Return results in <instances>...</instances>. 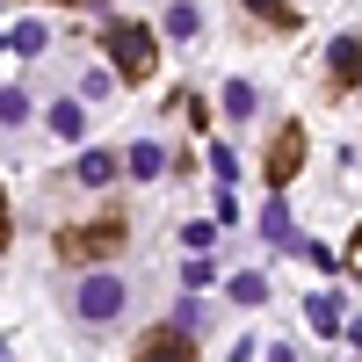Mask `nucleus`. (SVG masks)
Segmentation results:
<instances>
[{
  "label": "nucleus",
  "mask_w": 362,
  "mask_h": 362,
  "mask_svg": "<svg viewBox=\"0 0 362 362\" xmlns=\"http://www.w3.org/2000/svg\"><path fill=\"white\" fill-rule=\"evenodd\" d=\"M124 305H131V290H124L116 268H87L80 290H73V312H80L87 326H116V319H124Z\"/></svg>",
  "instance_id": "obj_1"
},
{
  "label": "nucleus",
  "mask_w": 362,
  "mask_h": 362,
  "mask_svg": "<svg viewBox=\"0 0 362 362\" xmlns=\"http://www.w3.org/2000/svg\"><path fill=\"white\" fill-rule=\"evenodd\" d=\"M102 44H109V58H116V73H124V80H145V73H153V29H145V22H109Z\"/></svg>",
  "instance_id": "obj_2"
},
{
  "label": "nucleus",
  "mask_w": 362,
  "mask_h": 362,
  "mask_svg": "<svg viewBox=\"0 0 362 362\" xmlns=\"http://www.w3.org/2000/svg\"><path fill=\"white\" fill-rule=\"evenodd\" d=\"M305 319H312V334H326V341H334L341 326H348V305H341V290H312V297H305Z\"/></svg>",
  "instance_id": "obj_3"
},
{
  "label": "nucleus",
  "mask_w": 362,
  "mask_h": 362,
  "mask_svg": "<svg viewBox=\"0 0 362 362\" xmlns=\"http://www.w3.org/2000/svg\"><path fill=\"white\" fill-rule=\"evenodd\" d=\"M297 160H305V131L290 124V131L276 138V153H268V189H283V181L297 174Z\"/></svg>",
  "instance_id": "obj_4"
},
{
  "label": "nucleus",
  "mask_w": 362,
  "mask_h": 362,
  "mask_svg": "<svg viewBox=\"0 0 362 362\" xmlns=\"http://www.w3.org/2000/svg\"><path fill=\"white\" fill-rule=\"evenodd\" d=\"M116 239H124L116 225H87V232H66V247H58V254H66V261H87V254H116Z\"/></svg>",
  "instance_id": "obj_5"
},
{
  "label": "nucleus",
  "mask_w": 362,
  "mask_h": 362,
  "mask_svg": "<svg viewBox=\"0 0 362 362\" xmlns=\"http://www.w3.org/2000/svg\"><path fill=\"white\" fill-rule=\"evenodd\" d=\"M326 73H334V80H362V37H334V51H326Z\"/></svg>",
  "instance_id": "obj_6"
},
{
  "label": "nucleus",
  "mask_w": 362,
  "mask_h": 362,
  "mask_svg": "<svg viewBox=\"0 0 362 362\" xmlns=\"http://www.w3.org/2000/svg\"><path fill=\"white\" fill-rule=\"evenodd\" d=\"M196 29H203V8H196V0H174V8H167V37H174V44H189Z\"/></svg>",
  "instance_id": "obj_7"
},
{
  "label": "nucleus",
  "mask_w": 362,
  "mask_h": 362,
  "mask_svg": "<svg viewBox=\"0 0 362 362\" xmlns=\"http://www.w3.org/2000/svg\"><path fill=\"white\" fill-rule=\"evenodd\" d=\"M261 239H268V247H297V225H290V210H283V196L268 203V218H261Z\"/></svg>",
  "instance_id": "obj_8"
},
{
  "label": "nucleus",
  "mask_w": 362,
  "mask_h": 362,
  "mask_svg": "<svg viewBox=\"0 0 362 362\" xmlns=\"http://www.w3.org/2000/svg\"><path fill=\"white\" fill-rule=\"evenodd\" d=\"M138 362H196V355H189V334H181V326H174V334H160V341L145 348Z\"/></svg>",
  "instance_id": "obj_9"
},
{
  "label": "nucleus",
  "mask_w": 362,
  "mask_h": 362,
  "mask_svg": "<svg viewBox=\"0 0 362 362\" xmlns=\"http://www.w3.org/2000/svg\"><path fill=\"white\" fill-rule=\"evenodd\" d=\"M87 189H102V181H116V153H80V167H73Z\"/></svg>",
  "instance_id": "obj_10"
},
{
  "label": "nucleus",
  "mask_w": 362,
  "mask_h": 362,
  "mask_svg": "<svg viewBox=\"0 0 362 362\" xmlns=\"http://www.w3.org/2000/svg\"><path fill=\"white\" fill-rule=\"evenodd\" d=\"M51 131H58V138H80V131H87V109H80V102H51Z\"/></svg>",
  "instance_id": "obj_11"
},
{
  "label": "nucleus",
  "mask_w": 362,
  "mask_h": 362,
  "mask_svg": "<svg viewBox=\"0 0 362 362\" xmlns=\"http://www.w3.org/2000/svg\"><path fill=\"white\" fill-rule=\"evenodd\" d=\"M124 167H131L138 181H153V174L167 167V153H160V145H153V138H145V145H131V160H124Z\"/></svg>",
  "instance_id": "obj_12"
},
{
  "label": "nucleus",
  "mask_w": 362,
  "mask_h": 362,
  "mask_svg": "<svg viewBox=\"0 0 362 362\" xmlns=\"http://www.w3.org/2000/svg\"><path fill=\"white\" fill-rule=\"evenodd\" d=\"M232 305H268V276H232Z\"/></svg>",
  "instance_id": "obj_13"
},
{
  "label": "nucleus",
  "mask_w": 362,
  "mask_h": 362,
  "mask_svg": "<svg viewBox=\"0 0 362 362\" xmlns=\"http://www.w3.org/2000/svg\"><path fill=\"white\" fill-rule=\"evenodd\" d=\"M0 124H29V87H0Z\"/></svg>",
  "instance_id": "obj_14"
},
{
  "label": "nucleus",
  "mask_w": 362,
  "mask_h": 362,
  "mask_svg": "<svg viewBox=\"0 0 362 362\" xmlns=\"http://www.w3.org/2000/svg\"><path fill=\"white\" fill-rule=\"evenodd\" d=\"M44 37H51L44 22H15V37H8V44H15L22 58H37V51H44Z\"/></svg>",
  "instance_id": "obj_15"
},
{
  "label": "nucleus",
  "mask_w": 362,
  "mask_h": 362,
  "mask_svg": "<svg viewBox=\"0 0 362 362\" xmlns=\"http://www.w3.org/2000/svg\"><path fill=\"white\" fill-rule=\"evenodd\" d=\"M247 8H254L261 22H276V29H297V8H290V0H247Z\"/></svg>",
  "instance_id": "obj_16"
},
{
  "label": "nucleus",
  "mask_w": 362,
  "mask_h": 362,
  "mask_svg": "<svg viewBox=\"0 0 362 362\" xmlns=\"http://www.w3.org/2000/svg\"><path fill=\"white\" fill-rule=\"evenodd\" d=\"M210 276H218V261H210V254H189V261H181V283H189V290H203Z\"/></svg>",
  "instance_id": "obj_17"
},
{
  "label": "nucleus",
  "mask_w": 362,
  "mask_h": 362,
  "mask_svg": "<svg viewBox=\"0 0 362 362\" xmlns=\"http://www.w3.org/2000/svg\"><path fill=\"white\" fill-rule=\"evenodd\" d=\"M225 109H232V116H254V109H261V95H254L247 80H232V87H225Z\"/></svg>",
  "instance_id": "obj_18"
},
{
  "label": "nucleus",
  "mask_w": 362,
  "mask_h": 362,
  "mask_svg": "<svg viewBox=\"0 0 362 362\" xmlns=\"http://www.w3.org/2000/svg\"><path fill=\"white\" fill-rule=\"evenodd\" d=\"M210 174H218V189H232V181H239V160L225 153V145H218V153H210Z\"/></svg>",
  "instance_id": "obj_19"
},
{
  "label": "nucleus",
  "mask_w": 362,
  "mask_h": 362,
  "mask_svg": "<svg viewBox=\"0 0 362 362\" xmlns=\"http://www.w3.org/2000/svg\"><path fill=\"white\" fill-rule=\"evenodd\" d=\"M109 87H116L109 73H87V80H80V95H87V102H109Z\"/></svg>",
  "instance_id": "obj_20"
},
{
  "label": "nucleus",
  "mask_w": 362,
  "mask_h": 362,
  "mask_svg": "<svg viewBox=\"0 0 362 362\" xmlns=\"http://www.w3.org/2000/svg\"><path fill=\"white\" fill-rule=\"evenodd\" d=\"M210 239H218V225H210V218H196V225H189V254H203Z\"/></svg>",
  "instance_id": "obj_21"
},
{
  "label": "nucleus",
  "mask_w": 362,
  "mask_h": 362,
  "mask_svg": "<svg viewBox=\"0 0 362 362\" xmlns=\"http://www.w3.org/2000/svg\"><path fill=\"white\" fill-rule=\"evenodd\" d=\"M341 334H348V341H355V348H362V319H348V326H341Z\"/></svg>",
  "instance_id": "obj_22"
},
{
  "label": "nucleus",
  "mask_w": 362,
  "mask_h": 362,
  "mask_svg": "<svg viewBox=\"0 0 362 362\" xmlns=\"http://www.w3.org/2000/svg\"><path fill=\"white\" fill-rule=\"evenodd\" d=\"M0 247H8V203H0Z\"/></svg>",
  "instance_id": "obj_23"
},
{
  "label": "nucleus",
  "mask_w": 362,
  "mask_h": 362,
  "mask_svg": "<svg viewBox=\"0 0 362 362\" xmlns=\"http://www.w3.org/2000/svg\"><path fill=\"white\" fill-rule=\"evenodd\" d=\"M80 8H95V0H80Z\"/></svg>",
  "instance_id": "obj_24"
},
{
  "label": "nucleus",
  "mask_w": 362,
  "mask_h": 362,
  "mask_svg": "<svg viewBox=\"0 0 362 362\" xmlns=\"http://www.w3.org/2000/svg\"><path fill=\"white\" fill-rule=\"evenodd\" d=\"M0 362H8V348H0Z\"/></svg>",
  "instance_id": "obj_25"
},
{
  "label": "nucleus",
  "mask_w": 362,
  "mask_h": 362,
  "mask_svg": "<svg viewBox=\"0 0 362 362\" xmlns=\"http://www.w3.org/2000/svg\"><path fill=\"white\" fill-rule=\"evenodd\" d=\"M0 51H8V37H0Z\"/></svg>",
  "instance_id": "obj_26"
}]
</instances>
